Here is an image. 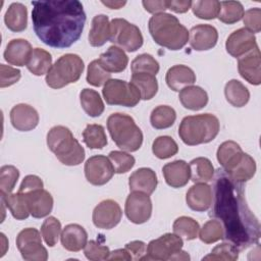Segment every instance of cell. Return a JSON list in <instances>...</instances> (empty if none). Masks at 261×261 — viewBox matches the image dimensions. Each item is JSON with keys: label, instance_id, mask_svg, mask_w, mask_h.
<instances>
[{"label": "cell", "instance_id": "6da1fadb", "mask_svg": "<svg viewBox=\"0 0 261 261\" xmlns=\"http://www.w3.org/2000/svg\"><path fill=\"white\" fill-rule=\"evenodd\" d=\"M210 216L220 221L223 239L239 252L258 244L260 223L247 204L244 187L220 168L215 175L214 203Z\"/></svg>", "mask_w": 261, "mask_h": 261}, {"label": "cell", "instance_id": "7a4b0ae2", "mask_svg": "<svg viewBox=\"0 0 261 261\" xmlns=\"http://www.w3.org/2000/svg\"><path fill=\"white\" fill-rule=\"evenodd\" d=\"M32 5L34 31L44 44L64 49L81 38L87 17L80 1H33Z\"/></svg>", "mask_w": 261, "mask_h": 261}, {"label": "cell", "instance_id": "3957f363", "mask_svg": "<svg viewBox=\"0 0 261 261\" xmlns=\"http://www.w3.org/2000/svg\"><path fill=\"white\" fill-rule=\"evenodd\" d=\"M149 32L158 45L169 50H179L189 41V32L177 17L161 12L149 19Z\"/></svg>", "mask_w": 261, "mask_h": 261}, {"label": "cell", "instance_id": "277c9868", "mask_svg": "<svg viewBox=\"0 0 261 261\" xmlns=\"http://www.w3.org/2000/svg\"><path fill=\"white\" fill-rule=\"evenodd\" d=\"M219 128V120L213 114L190 115L182 118L178 127V136L186 145L196 146L213 141Z\"/></svg>", "mask_w": 261, "mask_h": 261}, {"label": "cell", "instance_id": "5b68a950", "mask_svg": "<svg viewBox=\"0 0 261 261\" xmlns=\"http://www.w3.org/2000/svg\"><path fill=\"white\" fill-rule=\"evenodd\" d=\"M47 145L64 165L75 166L85 159L84 148L66 126H53L47 134Z\"/></svg>", "mask_w": 261, "mask_h": 261}, {"label": "cell", "instance_id": "8992f818", "mask_svg": "<svg viewBox=\"0 0 261 261\" xmlns=\"http://www.w3.org/2000/svg\"><path fill=\"white\" fill-rule=\"evenodd\" d=\"M111 139L122 151L135 152L143 143V133L134 118L124 113H113L107 119Z\"/></svg>", "mask_w": 261, "mask_h": 261}, {"label": "cell", "instance_id": "52a82bcc", "mask_svg": "<svg viewBox=\"0 0 261 261\" xmlns=\"http://www.w3.org/2000/svg\"><path fill=\"white\" fill-rule=\"evenodd\" d=\"M85 65L83 59L72 53L59 57L46 74V84L52 89H61L80 80Z\"/></svg>", "mask_w": 261, "mask_h": 261}, {"label": "cell", "instance_id": "ba28073f", "mask_svg": "<svg viewBox=\"0 0 261 261\" xmlns=\"http://www.w3.org/2000/svg\"><path fill=\"white\" fill-rule=\"evenodd\" d=\"M110 42L127 52H135L143 45L140 29L124 18H114L110 21Z\"/></svg>", "mask_w": 261, "mask_h": 261}, {"label": "cell", "instance_id": "9c48e42d", "mask_svg": "<svg viewBox=\"0 0 261 261\" xmlns=\"http://www.w3.org/2000/svg\"><path fill=\"white\" fill-rule=\"evenodd\" d=\"M102 94L109 105L135 107L141 100L140 92L132 83L118 79L109 80L105 84Z\"/></svg>", "mask_w": 261, "mask_h": 261}, {"label": "cell", "instance_id": "30bf717a", "mask_svg": "<svg viewBox=\"0 0 261 261\" xmlns=\"http://www.w3.org/2000/svg\"><path fill=\"white\" fill-rule=\"evenodd\" d=\"M16 247L21 257L28 261H46L48 252L42 245L39 230L33 227L24 228L17 234Z\"/></svg>", "mask_w": 261, "mask_h": 261}, {"label": "cell", "instance_id": "8fae6325", "mask_svg": "<svg viewBox=\"0 0 261 261\" xmlns=\"http://www.w3.org/2000/svg\"><path fill=\"white\" fill-rule=\"evenodd\" d=\"M182 245V239L177 234L165 233L148 244L144 260H171L173 255L181 250Z\"/></svg>", "mask_w": 261, "mask_h": 261}, {"label": "cell", "instance_id": "7c38bea8", "mask_svg": "<svg viewBox=\"0 0 261 261\" xmlns=\"http://www.w3.org/2000/svg\"><path fill=\"white\" fill-rule=\"evenodd\" d=\"M124 212L129 221L142 224L148 221L152 214V202L149 195L142 192H132L125 201Z\"/></svg>", "mask_w": 261, "mask_h": 261}, {"label": "cell", "instance_id": "4fadbf2b", "mask_svg": "<svg viewBox=\"0 0 261 261\" xmlns=\"http://www.w3.org/2000/svg\"><path fill=\"white\" fill-rule=\"evenodd\" d=\"M114 174V168L108 157L95 155L85 163V175L87 180L94 186L107 184Z\"/></svg>", "mask_w": 261, "mask_h": 261}, {"label": "cell", "instance_id": "5bb4252c", "mask_svg": "<svg viewBox=\"0 0 261 261\" xmlns=\"http://www.w3.org/2000/svg\"><path fill=\"white\" fill-rule=\"evenodd\" d=\"M122 211L117 202L111 199L100 202L94 209L92 219L95 226L102 229H111L121 220Z\"/></svg>", "mask_w": 261, "mask_h": 261}, {"label": "cell", "instance_id": "9a60e30c", "mask_svg": "<svg viewBox=\"0 0 261 261\" xmlns=\"http://www.w3.org/2000/svg\"><path fill=\"white\" fill-rule=\"evenodd\" d=\"M238 69L243 79L254 86L261 83V56L258 46L239 57Z\"/></svg>", "mask_w": 261, "mask_h": 261}, {"label": "cell", "instance_id": "2e32d148", "mask_svg": "<svg viewBox=\"0 0 261 261\" xmlns=\"http://www.w3.org/2000/svg\"><path fill=\"white\" fill-rule=\"evenodd\" d=\"M256 46H258L256 43V37L253 33L249 32L245 28L239 29L231 33L225 42L227 53L236 58L245 55L253 50Z\"/></svg>", "mask_w": 261, "mask_h": 261}, {"label": "cell", "instance_id": "e0dca14e", "mask_svg": "<svg viewBox=\"0 0 261 261\" xmlns=\"http://www.w3.org/2000/svg\"><path fill=\"white\" fill-rule=\"evenodd\" d=\"M218 40L217 30L211 24H197L189 32V42L196 51L212 49Z\"/></svg>", "mask_w": 261, "mask_h": 261}, {"label": "cell", "instance_id": "ac0fdd59", "mask_svg": "<svg viewBox=\"0 0 261 261\" xmlns=\"http://www.w3.org/2000/svg\"><path fill=\"white\" fill-rule=\"evenodd\" d=\"M10 121L14 128L19 132L34 129L39 123L37 110L28 104H17L10 110Z\"/></svg>", "mask_w": 261, "mask_h": 261}, {"label": "cell", "instance_id": "d6986e66", "mask_svg": "<svg viewBox=\"0 0 261 261\" xmlns=\"http://www.w3.org/2000/svg\"><path fill=\"white\" fill-rule=\"evenodd\" d=\"M212 190L206 182H198L192 186L186 195L188 206L198 212L208 210L212 204Z\"/></svg>", "mask_w": 261, "mask_h": 261}, {"label": "cell", "instance_id": "ffe728a7", "mask_svg": "<svg viewBox=\"0 0 261 261\" xmlns=\"http://www.w3.org/2000/svg\"><path fill=\"white\" fill-rule=\"evenodd\" d=\"M23 194V193H22ZM27 197L30 213L35 218H43L52 211L53 198L51 194L44 190L38 189L24 194Z\"/></svg>", "mask_w": 261, "mask_h": 261}, {"label": "cell", "instance_id": "44dd1931", "mask_svg": "<svg viewBox=\"0 0 261 261\" xmlns=\"http://www.w3.org/2000/svg\"><path fill=\"white\" fill-rule=\"evenodd\" d=\"M33 50L32 45L27 40L13 39L7 44L3 56L9 64L23 66L28 64Z\"/></svg>", "mask_w": 261, "mask_h": 261}, {"label": "cell", "instance_id": "7402d4cb", "mask_svg": "<svg viewBox=\"0 0 261 261\" xmlns=\"http://www.w3.org/2000/svg\"><path fill=\"white\" fill-rule=\"evenodd\" d=\"M162 172L166 184L171 188L185 187L191 177L190 166L184 160H175L165 164Z\"/></svg>", "mask_w": 261, "mask_h": 261}, {"label": "cell", "instance_id": "603a6c76", "mask_svg": "<svg viewBox=\"0 0 261 261\" xmlns=\"http://www.w3.org/2000/svg\"><path fill=\"white\" fill-rule=\"evenodd\" d=\"M157 184L155 171L148 167L137 169L128 178V186L132 192H142L147 195H151L155 191Z\"/></svg>", "mask_w": 261, "mask_h": 261}, {"label": "cell", "instance_id": "cb8c5ba5", "mask_svg": "<svg viewBox=\"0 0 261 261\" xmlns=\"http://www.w3.org/2000/svg\"><path fill=\"white\" fill-rule=\"evenodd\" d=\"M60 240L64 249L70 252H79L87 245L88 233L82 225L71 223L62 229Z\"/></svg>", "mask_w": 261, "mask_h": 261}, {"label": "cell", "instance_id": "d4e9b609", "mask_svg": "<svg viewBox=\"0 0 261 261\" xmlns=\"http://www.w3.org/2000/svg\"><path fill=\"white\" fill-rule=\"evenodd\" d=\"M165 81L172 91L178 92L184 88L193 85L196 82V74L192 68L182 64H177L167 70Z\"/></svg>", "mask_w": 261, "mask_h": 261}, {"label": "cell", "instance_id": "484cf974", "mask_svg": "<svg viewBox=\"0 0 261 261\" xmlns=\"http://www.w3.org/2000/svg\"><path fill=\"white\" fill-rule=\"evenodd\" d=\"M244 152L233 141H225L217 149V160L225 172H229L243 158Z\"/></svg>", "mask_w": 261, "mask_h": 261}, {"label": "cell", "instance_id": "4316f807", "mask_svg": "<svg viewBox=\"0 0 261 261\" xmlns=\"http://www.w3.org/2000/svg\"><path fill=\"white\" fill-rule=\"evenodd\" d=\"M101 66L108 72H121L128 63V58L124 51L116 46H110L106 52L102 53L98 59Z\"/></svg>", "mask_w": 261, "mask_h": 261}, {"label": "cell", "instance_id": "83f0119b", "mask_svg": "<svg viewBox=\"0 0 261 261\" xmlns=\"http://www.w3.org/2000/svg\"><path fill=\"white\" fill-rule=\"evenodd\" d=\"M178 99L185 108L197 111L207 105L208 94L201 87L189 86L180 90Z\"/></svg>", "mask_w": 261, "mask_h": 261}, {"label": "cell", "instance_id": "f1b7e54d", "mask_svg": "<svg viewBox=\"0 0 261 261\" xmlns=\"http://www.w3.org/2000/svg\"><path fill=\"white\" fill-rule=\"evenodd\" d=\"M110 39V22L108 16L98 14L92 19L89 43L93 47H101Z\"/></svg>", "mask_w": 261, "mask_h": 261}, {"label": "cell", "instance_id": "f546056e", "mask_svg": "<svg viewBox=\"0 0 261 261\" xmlns=\"http://www.w3.org/2000/svg\"><path fill=\"white\" fill-rule=\"evenodd\" d=\"M6 27L15 33L22 32L28 25V10L27 7L18 2L11 3L4 15Z\"/></svg>", "mask_w": 261, "mask_h": 261}, {"label": "cell", "instance_id": "4dcf8cb0", "mask_svg": "<svg viewBox=\"0 0 261 261\" xmlns=\"http://www.w3.org/2000/svg\"><path fill=\"white\" fill-rule=\"evenodd\" d=\"M1 201L4 202L6 207L11 212L12 216L17 220H23L29 217L30 210L24 194L17 192L15 194L1 195Z\"/></svg>", "mask_w": 261, "mask_h": 261}, {"label": "cell", "instance_id": "1f68e13d", "mask_svg": "<svg viewBox=\"0 0 261 261\" xmlns=\"http://www.w3.org/2000/svg\"><path fill=\"white\" fill-rule=\"evenodd\" d=\"M190 173L193 182H208L212 180L214 175V167L211 161L205 157H198L193 159L190 164Z\"/></svg>", "mask_w": 261, "mask_h": 261}, {"label": "cell", "instance_id": "d6a6232c", "mask_svg": "<svg viewBox=\"0 0 261 261\" xmlns=\"http://www.w3.org/2000/svg\"><path fill=\"white\" fill-rule=\"evenodd\" d=\"M226 101L234 107L245 106L250 99V92L240 81L230 80L224 87Z\"/></svg>", "mask_w": 261, "mask_h": 261}, {"label": "cell", "instance_id": "836d02e7", "mask_svg": "<svg viewBox=\"0 0 261 261\" xmlns=\"http://www.w3.org/2000/svg\"><path fill=\"white\" fill-rule=\"evenodd\" d=\"M130 83L138 89L143 100L152 99L158 91L156 76L150 73H133Z\"/></svg>", "mask_w": 261, "mask_h": 261}, {"label": "cell", "instance_id": "e575fe53", "mask_svg": "<svg viewBox=\"0 0 261 261\" xmlns=\"http://www.w3.org/2000/svg\"><path fill=\"white\" fill-rule=\"evenodd\" d=\"M80 101L84 111L91 117H98L104 111V103L99 93L92 89H84L80 93Z\"/></svg>", "mask_w": 261, "mask_h": 261}, {"label": "cell", "instance_id": "d590c367", "mask_svg": "<svg viewBox=\"0 0 261 261\" xmlns=\"http://www.w3.org/2000/svg\"><path fill=\"white\" fill-rule=\"evenodd\" d=\"M52 66L51 54L41 48H35L27 64L28 69L35 75H43L49 71Z\"/></svg>", "mask_w": 261, "mask_h": 261}, {"label": "cell", "instance_id": "8d00e7d4", "mask_svg": "<svg viewBox=\"0 0 261 261\" xmlns=\"http://www.w3.org/2000/svg\"><path fill=\"white\" fill-rule=\"evenodd\" d=\"M176 119L175 110L167 105H159L154 108L150 115L151 125L156 129L170 127Z\"/></svg>", "mask_w": 261, "mask_h": 261}, {"label": "cell", "instance_id": "74e56055", "mask_svg": "<svg viewBox=\"0 0 261 261\" xmlns=\"http://www.w3.org/2000/svg\"><path fill=\"white\" fill-rule=\"evenodd\" d=\"M256 172V162L247 153H244L242 160L229 171L226 172L231 178L239 182H246L251 179Z\"/></svg>", "mask_w": 261, "mask_h": 261}, {"label": "cell", "instance_id": "f35d334b", "mask_svg": "<svg viewBox=\"0 0 261 261\" xmlns=\"http://www.w3.org/2000/svg\"><path fill=\"white\" fill-rule=\"evenodd\" d=\"M244 7L239 1H222L217 18L226 24L240 21L244 15Z\"/></svg>", "mask_w": 261, "mask_h": 261}, {"label": "cell", "instance_id": "ab89813d", "mask_svg": "<svg viewBox=\"0 0 261 261\" xmlns=\"http://www.w3.org/2000/svg\"><path fill=\"white\" fill-rule=\"evenodd\" d=\"M83 141L90 149H102L107 145L104 127L100 124H88L83 132Z\"/></svg>", "mask_w": 261, "mask_h": 261}, {"label": "cell", "instance_id": "60d3db41", "mask_svg": "<svg viewBox=\"0 0 261 261\" xmlns=\"http://www.w3.org/2000/svg\"><path fill=\"white\" fill-rule=\"evenodd\" d=\"M172 228L175 234L184 238L187 241H191L195 240L198 237L200 225L192 217L180 216L174 220Z\"/></svg>", "mask_w": 261, "mask_h": 261}, {"label": "cell", "instance_id": "b9f144b4", "mask_svg": "<svg viewBox=\"0 0 261 261\" xmlns=\"http://www.w3.org/2000/svg\"><path fill=\"white\" fill-rule=\"evenodd\" d=\"M152 151L157 158L167 159L177 153L178 146L171 137L160 136L153 142Z\"/></svg>", "mask_w": 261, "mask_h": 261}, {"label": "cell", "instance_id": "7bdbcfd3", "mask_svg": "<svg viewBox=\"0 0 261 261\" xmlns=\"http://www.w3.org/2000/svg\"><path fill=\"white\" fill-rule=\"evenodd\" d=\"M191 8L197 17L202 19H213L218 15L220 2L216 0L192 1Z\"/></svg>", "mask_w": 261, "mask_h": 261}, {"label": "cell", "instance_id": "ee69618b", "mask_svg": "<svg viewBox=\"0 0 261 261\" xmlns=\"http://www.w3.org/2000/svg\"><path fill=\"white\" fill-rule=\"evenodd\" d=\"M133 73H150L156 76L159 71V63L150 54L138 55L130 64Z\"/></svg>", "mask_w": 261, "mask_h": 261}, {"label": "cell", "instance_id": "f6af8a7d", "mask_svg": "<svg viewBox=\"0 0 261 261\" xmlns=\"http://www.w3.org/2000/svg\"><path fill=\"white\" fill-rule=\"evenodd\" d=\"M41 233L49 247H54L61 233V223L54 216L46 218L41 226Z\"/></svg>", "mask_w": 261, "mask_h": 261}, {"label": "cell", "instance_id": "bcb514c9", "mask_svg": "<svg viewBox=\"0 0 261 261\" xmlns=\"http://www.w3.org/2000/svg\"><path fill=\"white\" fill-rule=\"evenodd\" d=\"M19 177L18 169L13 165H4L0 168V195L10 194Z\"/></svg>", "mask_w": 261, "mask_h": 261}, {"label": "cell", "instance_id": "7dc6e473", "mask_svg": "<svg viewBox=\"0 0 261 261\" xmlns=\"http://www.w3.org/2000/svg\"><path fill=\"white\" fill-rule=\"evenodd\" d=\"M199 238L205 244H212L223 239V227L219 220H208L199 230Z\"/></svg>", "mask_w": 261, "mask_h": 261}, {"label": "cell", "instance_id": "c3c4849f", "mask_svg": "<svg viewBox=\"0 0 261 261\" xmlns=\"http://www.w3.org/2000/svg\"><path fill=\"white\" fill-rule=\"evenodd\" d=\"M108 158L114 168V172L119 174L130 170L136 163L134 156L123 151H111Z\"/></svg>", "mask_w": 261, "mask_h": 261}, {"label": "cell", "instance_id": "681fc988", "mask_svg": "<svg viewBox=\"0 0 261 261\" xmlns=\"http://www.w3.org/2000/svg\"><path fill=\"white\" fill-rule=\"evenodd\" d=\"M111 77V73L106 71L98 61V59L93 60L88 65L87 71V82L88 84L94 87H101L102 85L106 84Z\"/></svg>", "mask_w": 261, "mask_h": 261}, {"label": "cell", "instance_id": "f907efd6", "mask_svg": "<svg viewBox=\"0 0 261 261\" xmlns=\"http://www.w3.org/2000/svg\"><path fill=\"white\" fill-rule=\"evenodd\" d=\"M239 258L238 249L230 243H222L216 246L209 255L205 256L203 260H227L234 261Z\"/></svg>", "mask_w": 261, "mask_h": 261}, {"label": "cell", "instance_id": "816d5d0a", "mask_svg": "<svg viewBox=\"0 0 261 261\" xmlns=\"http://www.w3.org/2000/svg\"><path fill=\"white\" fill-rule=\"evenodd\" d=\"M84 254L89 260L100 261L108 260L110 251L108 247L103 246L96 241H90L84 248Z\"/></svg>", "mask_w": 261, "mask_h": 261}, {"label": "cell", "instance_id": "f5cc1de1", "mask_svg": "<svg viewBox=\"0 0 261 261\" xmlns=\"http://www.w3.org/2000/svg\"><path fill=\"white\" fill-rule=\"evenodd\" d=\"M243 20L245 29L251 33H259L261 31V10L258 7L250 8L244 12Z\"/></svg>", "mask_w": 261, "mask_h": 261}, {"label": "cell", "instance_id": "db71d44e", "mask_svg": "<svg viewBox=\"0 0 261 261\" xmlns=\"http://www.w3.org/2000/svg\"><path fill=\"white\" fill-rule=\"evenodd\" d=\"M21 73L19 69L0 64V87L6 88L12 86L20 80Z\"/></svg>", "mask_w": 261, "mask_h": 261}, {"label": "cell", "instance_id": "11a10c76", "mask_svg": "<svg viewBox=\"0 0 261 261\" xmlns=\"http://www.w3.org/2000/svg\"><path fill=\"white\" fill-rule=\"evenodd\" d=\"M124 249L130 255L132 260H144L147 255V246L142 241H133L127 243Z\"/></svg>", "mask_w": 261, "mask_h": 261}, {"label": "cell", "instance_id": "9f6ffc18", "mask_svg": "<svg viewBox=\"0 0 261 261\" xmlns=\"http://www.w3.org/2000/svg\"><path fill=\"white\" fill-rule=\"evenodd\" d=\"M43 186H44L43 181L39 176L30 174V175H27L21 181L18 192L25 194L38 189H43Z\"/></svg>", "mask_w": 261, "mask_h": 261}, {"label": "cell", "instance_id": "6f0895ef", "mask_svg": "<svg viewBox=\"0 0 261 261\" xmlns=\"http://www.w3.org/2000/svg\"><path fill=\"white\" fill-rule=\"evenodd\" d=\"M144 8L146 11L150 13H161L165 9H167V0H155V1H149L144 0L142 2Z\"/></svg>", "mask_w": 261, "mask_h": 261}, {"label": "cell", "instance_id": "680465c9", "mask_svg": "<svg viewBox=\"0 0 261 261\" xmlns=\"http://www.w3.org/2000/svg\"><path fill=\"white\" fill-rule=\"evenodd\" d=\"M192 6V1L185 0H171L167 1V9L174 11L176 13H185Z\"/></svg>", "mask_w": 261, "mask_h": 261}, {"label": "cell", "instance_id": "91938a15", "mask_svg": "<svg viewBox=\"0 0 261 261\" xmlns=\"http://www.w3.org/2000/svg\"><path fill=\"white\" fill-rule=\"evenodd\" d=\"M108 260H132L130 255L125 249H117L110 252Z\"/></svg>", "mask_w": 261, "mask_h": 261}, {"label": "cell", "instance_id": "94428289", "mask_svg": "<svg viewBox=\"0 0 261 261\" xmlns=\"http://www.w3.org/2000/svg\"><path fill=\"white\" fill-rule=\"evenodd\" d=\"M102 4H104L105 6L111 9H119L123 5H125L126 2L125 1H102Z\"/></svg>", "mask_w": 261, "mask_h": 261}, {"label": "cell", "instance_id": "6125c7cd", "mask_svg": "<svg viewBox=\"0 0 261 261\" xmlns=\"http://www.w3.org/2000/svg\"><path fill=\"white\" fill-rule=\"evenodd\" d=\"M171 260H190V256L187 252L180 250L179 252H177L176 254L173 255Z\"/></svg>", "mask_w": 261, "mask_h": 261}]
</instances>
